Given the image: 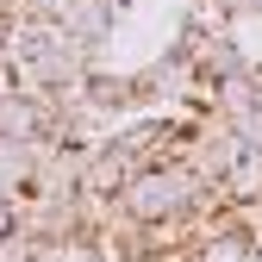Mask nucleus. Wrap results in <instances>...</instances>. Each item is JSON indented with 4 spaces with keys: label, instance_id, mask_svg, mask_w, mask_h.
Wrapping results in <instances>:
<instances>
[{
    "label": "nucleus",
    "instance_id": "1",
    "mask_svg": "<svg viewBox=\"0 0 262 262\" xmlns=\"http://www.w3.org/2000/svg\"><path fill=\"white\" fill-rule=\"evenodd\" d=\"M81 94H88V106H94V113H106L113 125H125L131 113H144L138 69H94V75L81 81Z\"/></svg>",
    "mask_w": 262,
    "mask_h": 262
},
{
    "label": "nucleus",
    "instance_id": "2",
    "mask_svg": "<svg viewBox=\"0 0 262 262\" xmlns=\"http://www.w3.org/2000/svg\"><path fill=\"white\" fill-rule=\"evenodd\" d=\"M56 25L69 31L75 44H94V50H100V44L113 38V31H119V7H113V0H69Z\"/></svg>",
    "mask_w": 262,
    "mask_h": 262
},
{
    "label": "nucleus",
    "instance_id": "3",
    "mask_svg": "<svg viewBox=\"0 0 262 262\" xmlns=\"http://www.w3.org/2000/svg\"><path fill=\"white\" fill-rule=\"evenodd\" d=\"M250 244L256 237H244V231H225V225H212V231L193 244V262H250Z\"/></svg>",
    "mask_w": 262,
    "mask_h": 262
},
{
    "label": "nucleus",
    "instance_id": "4",
    "mask_svg": "<svg viewBox=\"0 0 262 262\" xmlns=\"http://www.w3.org/2000/svg\"><path fill=\"white\" fill-rule=\"evenodd\" d=\"M31 256H38V244H31V237H0V262H31Z\"/></svg>",
    "mask_w": 262,
    "mask_h": 262
},
{
    "label": "nucleus",
    "instance_id": "5",
    "mask_svg": "<svg viewBox=\"0 0 262 262\" xmlns=\"http://www.w3.org/2000/svg\"><path fill=\"white\" fill-rule=\"evenodd\" d=\"M19 231V200H0V237Z\"/></svg>",
    "mask_w": 262,
    "mask_h": 262
},
{
    "label": "nucleus",
    "instance_id": "6",
    "mask_svg": "<svg viewBox=\"0 0 262 262\" xmlns=\"http://www.w3.org/2000/svg\"><path fill=\"white\" fill-rule=\"evenodd\" d=\"M113 7H119V13H131V7H144V0H113Z\"/></svg>",
    "mask_w": 262,
    "mask_h": 262
},
{
    "label": "nucleus",
    "instance_id": "7",
    "mask_svg": "<svg viewBox=\"0 0 262 262\" xmlns=\"http://www.w3.org/2000/svg\"><path fill=\"white\" fill-rule=\"evenodd\" d=\"M250 19H262V0H250Z\"/></svg>",
    "mask_w": 262,
    "mask_h": 262
}]
</instances>
